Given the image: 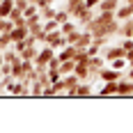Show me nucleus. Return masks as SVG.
<instances>
[{
	"instance_id": "f257e3e1",
	"label": "nucleus",
	"mask_w": 133,
	"mask_h": 133,
	"mask_svg": "<svg viewBox=\"0 0 133 133\" xmlns=\"http://www.w3.org/2000/svg\"><path fill=\"white\" fill-rule=\"evenodd\" d=\"M44 44H48L51 48L60 51L62 46H66V39H64V35H62L60 30H53V32H46V35H44Z\"/></svg>"
},
{
	"instance_id": "f03ea898",
	"label": "nucleus",
	"mask_w": 133,
	"mask_h": 133,
	"mask_svg": "<svg viewBox=\"0 0 133 133\" xmlns=\"http://www.w3.org/2000/svg\"><path fill=\"white\" fill-rule=\"evenodd\" d=\"M101 55H103V60L106 62H110V60H117V57H126V51L122 48V44H112V46H103V51H101Z\"/></svg>"
},
{
	"instance_id": "7ed1b4c3",
	"label": "nucleus",
	"mask_w": 133,
	"mask_h": 133,
	"mask_svg": "<svg viewBox=\"0 0 133 133\" xmlns=\"http://www.w3.org/2000/svg\"><path fill=\"white\" fill-rule=\"evenodd\" d=\"M92 92H94V83H90V80H80L74 90L66 92V96H90Z\"/></svg>"
},
{
	"instance_id": "20e7f679",
	"label": "nucleus",
	"mask_w": 133,
	"mask_h": 133,
	"mask_svg": "<svg viewBox=\"0 0 133 133\" xmlns=\"http://www.w3.org/2000/svg\"><path fill=\"white\" fill-rule=\"evenodd\" d=\"M96 12H99V9H92V7H83V9L76 14V18H74V21H78V25H80V28H85V25H87V23L94 18V16H96Z\"/></svg>"
},
{
	"instance_id": "39448f33",
	"label": "nucleus",
	"mask_w": 133,
	"mask_h": 133,
	"mask_svg": "<svg viewBox=\"0 0 133 133\" xmlns=\"http://www.w3.org/2000/svg\"><path fill=\"white\" fill-rule=\"evenodd\" d=\"M122 74H124V71H119V69H112V66L106 64L101 71H99V80H103V83H106V80H119Z\"/></svg>"
},
{
	"instance_id": "423d86ee",
	"label": "nucleus",
	"mask_w": 133,
	"mask_h": 133,
	"mask_svg": "<svg viewBox=\"0 0 133 133\" xmlns=\"http://www.w3.org/2000/svg\"><path fill=\"white\" fill-rule=\"evenodd\" d=\"M133 16V2H124L119 5L117 9H115V18L117 21H126V18H131Z\"/></svg>"
},
{
	"instance_id": "0eeeda50",
	"label": "nucleus",
	"mask_w": 133,
	"mask_h": 133,
	"mask_svg": "<svg viewBox=\"0 0 133 133\" xmlns=\"http://www.w3.org/2000/svg\"><path fill=\"white\" fill-rule=\"evenodd\" d=\"M117 37H119V39L133 37V16H131V18H126V21H119V30H117Z\"/></svg>"
},
{
	"instance_id": "6e6552de",
	"label": "nucleus",
	"mask_w": 133,
	"mask_h": 133,
	"mask_svg": "<svg viewBox=\"0 0 133 133\" xmlns=\"http://www.w3.org/2000/svg\"><path fill=\"white\" fill-rule=\"evenodd\" d=\"M117 94L119 96H133V80L131 78H119L117 80Z\"/></svg>"
},
{
	"instance_id": "1a4fd4ad",
	"label": "nucleus",
	"mask_w": 133,
	"mask_h": 133,
	"mask_svg": "<svg viewBox=\"0 0 133 133\" xmlns=\"http://www.w3.org/2000/svg\"><path fill=\"white\" fill-rule=\"evenodd\" d=\"M9 35H12V44H16V41H23L30 35V30H28V25H14L12 30H9Z\"/></svg>"
},
{
	"instance_id": "9d476101",
	"label": "nucleus",
	"mask_w": 133,
	"mask_h": 133,
	"mask_svg": "<svg viewBox=\"0 0 133 133\" xmlns=\"http://www.w3.org/2000/svg\"><path fill=\"white\" fill-rule=\"evenodd\" d=\"M37 53H39V46H37V44H30V46H25L18 55H21V60H30V62H35Z\"/></svg>"
},
{
	"instance_id": "9b49d317",
	"label": "nucleus",
	"mask_w": 133,
	"mask_h": 133,
	"mask_svg": "<svg viewBox=\"0 0 133 133\" xmlns=\"http://www.w3.org/2000/svg\"><path fill=\"white\" fill-rule=\"evenodd\" d=\"M99 94H101V96H112V94H117V80H106V83L101 85Z\"/></svg>"
},
{
	"instance_id": "f8f14e48",
	"label": "nucleus",
	"mask_w": 133,
	"mask_h": 133,
	"mask_svg": "<svg viewBox=\"0 0 133 133\" xmlns=\"http://www.w3.org/2000/svg\"><path fill=\"white\" fill-rule=\"evenodd\" d=\"M74 74H76L80 80H90V64H87V62H76Z\"/></svg>"
},
{
	"instance_id": "ddd939ff",
	"label": "nucleus",
	"mask_w": 133,
	"mask_h": 133,
	"mask_svg": "<svg viewBox=\"0 0 133 133\" xmlns=\"http://www.w3.org/2000/svg\"><path fill=\"white\" fill-rule=\"evenodd\" d=\"M78 83H80V78L76 76V74H66V76H62V85H64L66 92H69V90H74Z\"/></svg>"
},
{
	"instance_id": "4468645a",
	"label": "nucleus",
	"mask_w": 133,
	"mask_h": 133,
	"mask_svg": "<svg viewBox=\"0 0 133 133\" xmlns=\"http://www.w3.org/2000/svg\"><path fill=\"white\" fill-rule=\"evenodd\" d=\"M92 39H94V35L90 32V30H85V28H83V32H80V39H78V44H76V46H78V48H87V46L92 44Z\"/></svg>"
},
{
	"instance_id": "2eb2a0df",
	"label": "nucleus",
	"mask_w": 133,
	"mask_h": 133,
	"mask_svg": "<svg viewBox=\"0 0 133 133\" xmlns=\"http://www.w3.org/2000/svg\"><path fill=\"white\" fill-rule=\"evenodd\" d=\"M119 5H122L119 0H101L96 9H101V12H115V9L119 7Z\"/></svg>"
},
{
	"instance_id": "dca6fc26",
	"label": "nucleus",
	"mask_w": 133,
	"mask_h": 133,
	"mask_svg": "<svg viewBox=\"0 0 133 133\" xmlns=\"http://www.w3.org/2000/svg\"><path fill=\"white\" fill-rule=\"evenodd\" d=\"M55 14H57V7L55 5H48V7H39V16L44 21H48V18H55Z\"/></svg>"
},
{
	"instance_id": "f3484780",
	"label": "nucleus",
	"mask_w": 133,
	"mask_h": 133,
	"mask_svg": "<svg viewBox=\"0 0 133 133\" xmlns=\"http://www.w3.org/2000/svg\"><path fill=\"white\" fill-rule=\"evenodd\" d=\"M74 69H76V60H62V62H60V74H62V76L74 74Z\"/></svg>"
},
{
	"instance_id": "a211bd4d",
	"label": "nucleus",
	"mask_w": 133,
	"mask_h": 133,
	"mask_svg": "<svg viewBox=\"0 0 133 133\" xmlns=\"http://www.w3.org/2000/svg\"><path fill=\"white\" fill-rule=\"evenodd\" d=\"M12 9H14V0H0V16L9 18Z\"/></svg>"
},
{
	"instance_id": "6ab92c4d",
	"label": "nucleus",
	"mask_w": 133,
	"mask_h": 133,
	"mask_svg": "<svg viewBox=\"0 0 133 133\" xmlns=\"http://www.w3.org/2000/svg\"><path fill=\"white\" fill-rule=\"evenodd\" d=\"M108 66H112V69H119V71H124V69L129 66V62H126V57H117V60H110V62H108Z\"/></svg>"
},
{
	"instance_id": "aec40b11",
	"label": "nucleus",
	"mask_w": 133,
	"mask_h": 133,
	"mask_svg": "<svg viewBox=\"0 0 133 133\" xmlns=\"http://www.w3.org/2000/svg\"><path fill=\"white\" fill-rule=\"evenodd\" d=\"M44 90H46V85L41 80H32L30 83V94H44Z\"/></svg>"
},
{
	"instance_id": "412c9836",
	"label": "nucleus",
	"mask_w": 133,
	"mask_h": 133,
	"mask_svg": "<svg viewBox=\"0 0 133 133\" xmlns=\"http://www.w3.org/2000/svg\"><path fill=\"white\" fill-rule=\"evenodd\" d=\"M55 18H57V23L62 25L64 21H69V18H71V14H69V9H66V7H62V9H57V14H55Z\"/></svg>"
},
{
	"instance_id": "4be33fe9",
	"label": "nucleus",
	"mask_w": 133,
	"mask_h": 133,
	"mask_svg": "<svg viewBox=\"0 0 133 133\" xmlns=\"http://www.w3.org/2000/svg\"><path fill=\"white\" fill-rule=\"evenodd\" d=\"M53 30H60L57 18H48V21H44V32H53Z\"/></svg>"
},
{
	"instance_id": "5701e85b",
	"label": "nucleus",
	"mask_w": 133,
	"mask_h": 133,
	"mask_svg": "<svg viewBox=\"0 0 133 133\" xmlns=\"http://www.w3.org/2000/svg\"><path fill=\"white\" fill-rule=\"evenodd\" d=\"M9 46H12V35H9V32H2V35H0V51L9 48Z\"/></svg>"
},
{
	"instance_id": "b1692460",
	"label": "nucleus",
	"mask_w": 133,
	"mask_h": 133,
	"mask_svg": "<svg viewBox=\"0 0 133 133\" xmlns=\"http://www.w3.org/2000/svg\"><path fill=\"white\" fill-rule=\"evenodd\" d=\"M119 44H122V48H124L126 53H129V51H133V37H126V39H122Z\"/></svg>"
},
{
	"instance_id": "393cba45",
	"label": "nucleus",
	"mask_w": 133,
	"mask_h": 133,
	"mask_svg": "<svg viewBox=\"0 0 133 133\" xmlns=\"http://www.w3.org/2000/svg\"><path fill=\"white\" fill-rule=\"evenodd\" d=\"M99 2H101V0H85V7H92V9H96V7H99Z\"/></svg>"
},
{
	"instance_id": "a878e982",
	"label": "nucleus",
	"mask_w": 133,
	"mask_h": 133,
	"mask_svg": "<svg viewBox=\"0 0 133 133\" xmlns=\"http://www.w3.org/2000/svg\"><path fill=\"white\" fill-rule=\"evenodd\" d=\"M126 76H129V78L133 80V64H129V66H126Z\"/></svg>"
},
{
	"instance_id": "bb28decb",
	"label": "nucleus",
	"mask_w": 133,
	"mask_h": 133,
	"mask_svg": "<svg viewBox=\"0 0 133 133\" xmlns=\"http://www.w3.org/2000/svg\"><path fill=\"white\" fill-rule=\"evenodd\" d=\"M126 62H129V64H133V51H129V53H126Z\"/></svg>"
},
{
	"instance_id": "cd10ccee",
	"label": "nucleus",
	"mask_w": 133,
	"mask_h": 133,
	"mask_svg": "<svg viewBox=\"0 0 133 133\" xmlns=\"http://www.w3.org/2000/svg\"><path fill=\"white\" fill-rule=\"evenodd\" d=\"M2 62H5V57H2V51H0V66H2Z\"/></svg>"
},
{
	"instance_id": "c85d7f7f",
	"label": "nucleus",
	"mask_w": 133,
	"mask_h": 133,
	"mask_svg": "<svg viewBox=\"0 0 133 133\" xmlns=\"http://www.w3.org/2000/svg\"><path fill=\"white\" fill-rule=\"evenodd\" d=\"M30 2H35V5H37V2H39V0H30Z\"/></svg>"
},
{
	"instance_id": "c756f323",
	"label": "nucleus",
	"mask_w": 133,
	"mask_h": 133,
	"mask_svg": "<svg viewBox=\"0 0 133 133\" xmlns=\"http://www.w3.org/2000/svg\"><path fill=\"white\" fill-rule=\"evenodd\" d=\"M0 94H2V90H0Z\"/></svg>"
},
{
	"instance_id": "7c9ffc66",
	"label": "nucleus",
	"mask_w": 133,
	"mask_h": 133,
	"mask_svg": "<svg viewBox=\"0 0 133 133\" xmlns=\"http://www.w3.org/2000/svg\"><path fill=\"white\" fill-rule=\"evenodd\" d=\"M0 35H2V32H0Z\"/></svg>"
}]
</instances>
